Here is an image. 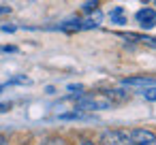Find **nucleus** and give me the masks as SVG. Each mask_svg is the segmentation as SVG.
I'll use <instances>...</instances> for the list:
<instances>
[{
  "instance_id": "f257e3e1",
  "label": "nucleus",
  "mask_w": 156,
  "mask_h": 145,
  "mask_svg": "<svg viewBox=\"0 0 156 145\" xmlns=\"http://www.w3.org/2000/svg\"><path fill=\"white\" fill-rule=\"evenodd\" d=\"M109 107H111V100L105 94H83L77 98V109L81 111H101Z\"/></svg>"
},
{
  "instance_id": "f03ea898",
  "label": "nucleus",
  "mask_w": 156,
  "mask_h": 145,
  "mask_svg": "<svg viewBox=\"0 0 156 145\" xmlns=\"http://www.w3.org/2000/svg\"><path fill=\"white\" fill-rule=\"evenodd\" d=\"M101 143L103 145H133L130 136L126 132H122V130H107V132H103Z\"/></svg>"
},
{
  "instance_id": "7ed1b4c3",
  "label": "nucleus",
  "mask_w": 156,
  "mask_h": 145,
  "mask_svg": "<svg viewBox=\"0 0 156 145\" xmlns=\"http://www.w3.org/2000/svg\"><path fill=\"white\" fill-rule=\"evenodd\" d=\"M135 19H137V24H139L141 28L150 30V28H154V26H156V11H154V9H150V7L139 9V11H137V15H135Z\"/></svg>"
},
{
  "instance_id": "20e7f679",
  "label": "nucleus",
  "mask_w": 156,
  "mask_h": 145,
  "mask_svg": "<svg viewBox=\"0 0 156 145\" xmlns=\"http://www.w3.org/2000/svg\"><path fill=\"white\" fill-rule=\"evenodd\" d=\"M128 136H130L133 145H156V134L150 132V130H143V128L133 130Z\"/></svg>"
},
{
  "instance_id": "39448f33",
  "label": "nucleus",
  "mask_w": 156,
  "mask_h": 145,
  "mask_svg": "<svg viewBox=\"0 0 156 145\" xmlns=\"http://www.w3.org/2000/svg\"><path fill=\"white\" fill-rule=\"evenodd\" d=\"M101 22H103V13L96 9V11H92V15H90V17H86V19L81 22V30H92V28H98V26H101Z\"/></svg>"
},
{
  "instance_id": "423d86ee",
  "label": "nucleus",
  "mask_w": 156,
  "mask_h": 145,
  "mask_svg": "<svg viewBox=\"0 0 156 145\" xmlns=\"http://www.w3.org/2000/svg\"><path fill=\"white\" fill-rule=\"evenodd\" d=\"M122 83L130 85V88H150V85H156V81L152 77H130V79H124Z\"/></svg>"
},
{
  "instance_id": "0eeeda50",
  "label": "nucleus",
  "mask_w": 156,
  "mask_h": 145,
  "mask_svg": "<svg viewBox=\"0 0 156 145\" xmlns=\"http://www.w3.org/2000/svg\"><path fill=\"white\" fill-rule=\"evenodd\" d=\"M126 39H133V41H139V43H145V45H150V47H154L156 49V39H152V36H143V34H133V32H128V34H124Z\"/></svg>"
},
{
  "instance_id": "6e6552de",
  "label": "nucleus",
  "mask_w": 156,
  "mask_h": 145,
  "mask_svg": "<svg viewBox=\"0 0 156 145\" xmlns=\"http://www.w3.org/2000/svg\"><path fill=\"white\" fill-rule=\"evenodd\" d=\"M109 17H111L113 24H126V17H124V9H122V7H115Z\"/></svg>"
},
{
  "instance_id": "1a4fd4ad",
  "label": "nucleus",
  "mask_w": 156,
  "mask_h": 145,
  "mask_svg": "<svg viewBox=\"0 0 156 145\" xmlns=\"http://www.w3.org/2000/svg\"><path fill=\"white\" fill-rule=\"evenodd\" d=\"M60 119H90V117L81 111H71V113H62Z\"/></svg>"
},
{
  "instance_id": "9d476101",
  "label": "nucleus",
  "mask_w": 156,
  "mask_h": 145,
  "mask_svg": "<svg viewBox=\"0 0 156 145\" xmlns=\"http://www.w3.org/2000/svg\"><path fill=\"white\" fill-rule=\"evenodd\" d=\"M141 96H143L145 100H150V102H154V100H156V85H150V88H143V90H141Z\"/></svg>"
},
{
  "instance_id": "9b49d317",
  "label": "nucleus",
  "mask_w": 156,
  "mask_h": 145,
  "mask_svg": "<svg viewBox=\"0 0 156 145\" xmlns=\"http://www.w3.org/2000/svg\"><path fill=\"white\" fill-rule=\"evenodd\" d=\"M96 7H98V0H90V2L83 5V11L86 13H92V11H96Z\"/></svg>"
},
{
  "instance_id": "f8f14e48",
  "label": "nucleus",
  "mask_w": 156,
  "mask_h": 145,
  "mask_svg": "<svg viewBox=\"0 0 156 145\" xmlns=\"http://www.w3.org/2000/svg\"><path fill=\"white\" fill-rule=\"evenodd\" d=\"M0 51H5V54H13V51H17V47H13V45H5V47H0Z\"/></svg>"
},
{
  "instance_id": "ddd939ff",
  "label": "nucleus",
  "mask_w": 156,
  "mask_h": 145,
  "mask_svg": "<svg viewBox=\"0 0 156 145\" xmlns=\"http://www.w3.org/2000/svg\"><path fill=\"white\" fill-rule=\"evenodd\" d=\"M11 83H30V79H26V77H15V79H11Z\"/></svg>"
},
{
  "instance_id": "4468645a",
  "label": "nucleus",
  "mask_w": 156,
  "mask_h": 145,
  "mask_svg": "<svg viewBox=\"0 0 156 145\" xmlns=\"http://www.w3.org/2000/svg\"><path fill=\"white\" fill-rule=\"evenodd\" d=\"M5 32H15V26H2Z\"/></svg>"
},
{
  "instance_id": "2eb2a0df",
  "label": "nucleus",
  "mask_w": 156,
  "mask_h": 145,
  "mask_svg": "<svg viewBox=\"0 0 156 145\" xmlns=\"http://www.w3.org/2000/svg\"><path fill=\"white\" fill-rule=\"evenodd\" d=\"M71 92H81V85H69Z\"/></svg>"
},
{
  "instance_id": "dca6fc26",
  "label": "nucleus",
  "mask_w": 156,
  "mask_h": 145,
  "mask_svg": "<svg viewBox=\"0 0 156 145\" xmlns=\"http://www.w3.org/2000/svg\"><path fill=\"white\" fill-rule=\"evenodd\" d=\"M0 13H11V9L9 7H0Z\"/></svg>"
},
{
  "instance_id": "f3484780",
  "label": "nucleus",
  "mask_w": 156,
  "mask_h": 145,
  "mask_svg": "<svg viewBox=\"0 0 156 145\" xmlns=\"http://www.w3.org/2000/svg\"><path fill=\"white\" fill-rule=\"evenodd\" d=\"M0 145H7V141H5V136L0 134Z\"/></svg>"
},
{
  "instance_id": "a211bd4d",
  "label": "nucleus",
  "mask_w": 156,
  "mask_h": 145,
  "mask_svg": "<svg viewBox=\"0 0 156 145\" xmlns=\"http://www.w3.org/2000/svg\"><path fill=\"white\" fill-rule=\"evenodd\" d=\"M81 145H94V143H90V141H83V143H81Z\"/></svg>"
},
{
  "instance_id": "6ab92c4d",
  "label": "nucleus",
  "mask_w": 156,
  "mask_h": 145,
  "mask_svg": "<svg viewBox=\"0 0 156 145\" xmlns=\"http://www.w3.org/2000/svg\"><path fill=\"white\" fill-rule=\"evenodd\" d=\"M2 88H5V85H0V90H2Z\"/></svg>"
}]
</instances>
